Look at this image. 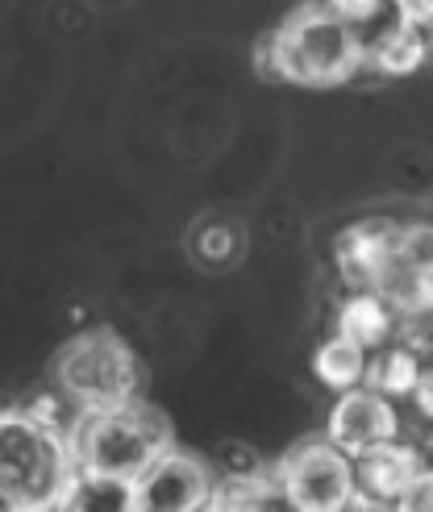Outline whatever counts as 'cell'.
Segmentation results:
<instances>
[{
	"instance_id": "1",
	"label": "cell",
	"mask_w": 433,
	"mask_h": 512,
	"mask_svg": "<svg viewBox=\"0 0 433 512\" xmlns=\"http://www.w3.org/2000/svg\"><path fill=\"white\" fill-rule=\"evenodd\" d=\"M55 404L0 408V496L13 512L63 508L80 463Z\"/></svg>"
},
{
	"instance_id": "2",
	"label": "cell",
	"mask_w": 433,
	"mask_h": 512,
	"mask_svg": "<svg viewBox=\"0 0 433 512\" xmlns=\"http://www.w3.org/2000/svg\"><path fill=\"white\" fill-rule=\"evenodd\" d=\"M363 59V30L342 21L325 0L292 9L254 50V67L263 80L296 88H342L363 71Z\"/></svg>"
},
{
	"instance_id": "3",
	"label": "cell",
	"mask_w": 433,
	"mask_h": 512,
	"mask_svg": "<svg viewBox=\"0 0 433 512\" xmlns=\"http://www.w3.org/2000/svg\"><path fill=\"white\" fill-rule=\"evenodd\" d=\"M71 450L80 471L138 483L159 454L175 446L167 413L146 400H125L113 408H84L71 421Z\"/></svg>"
},
{
	"instance_id": "4",
	"label": "cell",
	"mask_w": 433,
	"mask_h": 512,
	"mask_svg": "<svg viewBox=\"0 0 433 512\" xmlns=\"http://www.w3.org/2000/svg\"><path fill=\"white\" fill-rule=\"evenodd\" d=\"M55 388L75 413H84V408H113L125 400H138L142 367H138L130 342L100 325V329L75 334L59 350Z\"/></svg>"
},
{
	"instance_id": "5",
	"label": "cell",
	"mask_w": 433,
	"mask_h": 512,
	"mask_svg": "<svg viewBox=\"0 0 433 512\" xmlns=\"http://www.w3.org/2000/svg\"><path fill=\"white\" fill-rule=\"evenodd\" d=\"M279 492L300 512H342L354 504V458L329 438H309L275 463Z\"/></svg>"
},
{
	"instance_id": "6",
	"label": "cell",
	"mask_w": 433,
	"mask_h": 512,
	"mask_svg": "<svg viewBox=\"0 0 433 512\" xmlns=\"http://www.w3.org/2000/svg\"><path fill=\"white\" fill-rule=\"evenodd\" d=\"M217 471L209 458L188 450H167L134 483V512H200L213 504Z\"/></svg>"
},
{
	"instance_id": "7",
	"label": "cell",
	"mask_w": 433,
	"mask_h": 512,
	"mask_svg": "<svg viewBox=\"0 0 433 512\" xmlns=\"http://www.w3.org/2000/svg\"><path fill=\"white\" fill-rule=\"evenodd\" d=\"M400 433H404V425H400L396 400L367 388V383H359V388H350V392H338L334 408H329V425H325V438L342 446L350 458H359L384 442H396Z\"/></svg>"
},
{
	"instance_id": "8",
	"label": "cell",
	"mask_w": 433,
	"mask_h": 512,
	"mask_svg": "<svg viewBox=\"0 0 433 512\" xmlns=\"http://www.w3.org/2000/svg\"><path fill=\"white\" fill-rule=\"evenodd\" d=\"M404 238V221L392 217H363L350 221L342 234L334 238V271L338 279L359 292V288H379V279L392 267L396 250Z\"/></svg>"
},
{
	"instance_id": "9",
	"label": "cell",
	"mask_w": 433,
	"mask_h": 512,
	"mask_svg": "<svg viewBox=\"0 0 433 512\" xmlns=\"http://www.w3.org/2000/svg\"><path fill=\"white\" fill-rule=\"evenodd\" d=\"M425 467V454L404 438L384 442L354 458V504L350 508H400L409 483Z\"/></svg>"
},
{
	"instance_id": "10",
	"label": "cell",
	"mask_w": 433,
	"mask_h": 512,
	"mask_svg": "<svg viewBox=\"0 0 433 512\" xmlns=\"http://www.w3.org/2000/svg\"><path fill=\"white\" fill-rule=\"evenodd\" d=\"M429 59V42H425V30L409 21H384L375 25V34L367 38V59H363V71H375V75H388V80H400V75H413L421 71Z\"/></svg>"
},
{
	"instance_id": "11",
	"label": "cell",
	"mask_w": 433,
	"mask_h": 512,
	"mask_svg": "<svg viewBox=\"0 0 433 512\" xmlns=\"http://www.w3.org/2000/svg\"><path fill=\"white\" fill-rule=\"evenodd\" d=\"M334 334L359 342L363 350H375L400 334V313L388 296H379L375 288H359L346 292V300L338 304V325Z\"/></svg>"
},
{
	"instance_id": "12",
	"label": "cell",
	"mask_w": 433,
	"mask_h": 512,
	"mask_svg": "<svg viewBox=\"0 0 433 512\" xmlns=\"http://www.w3.org/2000/svg\"><path fill=\"white\" fill-rule=\"evenodd\" d=\"M421 371H425V354L409 338L396 334L392 342L371 350V358H367V388L384 392L392 400H409Z\"/></svg>"
},
{
	"instance_id": "13",
	"label": "cell",
	"mask_w": 433,
	"mask_h": 512,
	"mask_svg": "<svg viewBox=\"0 0 433 512\" xmlns=\"http://www.w3.org/2000/svg\"><path fill=\"white\" fill-rule=\"evenodd\" d=\"M367 358H371V350H363L359 342L329 334L313 354V375L329 392H350V388H359V383H367Z\"/></svg>"
},
{
	"instance_id": "14",
	"label": "cell",
	"mask_w": 433,
	"mask_h": 512,
	"mask_svg": "<svg viewBox=\"0 0 433 512\" xmlns=\"http://www.w3.org/2000/svg\"><path fill=\"white\" fill-rule=\"evenodd\" d=\"M63 508H75V512H134V483L130 479H113V475H92V471H80L67 492V504Z\"/></svg>"
},
{
	"instance_id": "15",
	"label": "cell",
	"mask_w": 433,
	"mask_h": 512,
	"mask_svg": "<svg viewBox=\"0 0 433 512\" xmlns=\"http://www.w3.org/2000/svg\"><path fill=\"white\" fill-rule=\"evenodd\" d=\"M192 254L205 267H229L242 259V229L234 221H200L192 229Z\"/></svg>"
},
{
	"instance_id": "16",
	"label": "cell",
	"mask_w": 433,
	"mask_h": 512,
	"mask_svg": "<svg viewBox=\"0 0 433 512\" xmlns=\"http://www.w3.org/2000/svg\"><path fill=\"white\" fill-rule=\"evenodd\" d=\"M325 5L342 21H350L354 30H367V25H379V17L392 9V0H325Z\"/></svg>"
},
{
	"instance_id": "17",
	"label": "cell",
	"mask_w": 433,
	"mask_h": 512,
	"mask_svg": "<svg viewBox=\"0 0 433 512\" xmlns=\"http://www.w3.org/2000/svg\"><path fill=\"white\" fill-rule=\"evenodd\" d=\"M400 512H433V463L417 471V479L409 483V492L400 500Z\"/></svg>"
},
{
	"instance_id": "18",
	"label": "cell",
	"mask_w": 433,
	"mask_h": 512,
	"mask_svg": "<svg viewBox=\"0 0 433 512\" xmlns=\"http://www.w3.org/2000/svg\"><path fill=\"white\" fill-rule=\"evenodd\" d=\"M392 17L417 25V30H429L433 25V0H392Z\"/></svg>"
},
{
	"instance_id": "19",
	"label": "cell",
	"mask_w": 433,
	"mask_h": 512,
	"mask_svg": "<svg viewBox=\"0 0 433 512\" xmlns=\"http://www.w3.org/2000/svg\"><path fill=\"white\" fill-rule=\"evenodd\" d=\"M413 408L421 413V421H429L433 425V358H425V371H421V379H417V388H413Z\"/></svg>"
},
{
	"instance_id": "20",
	"label": "cell",
	"mask_w": 433,
	"mask_h": 512,
	"mask_svg": "<svg viewBox=\"0 0 433 512\" xmlns=\"http://www.w3.org/2000/svg\"><path fill=\"white\" fill-rule=\"evenodd\" d=\"M425 42H429V59H433V25H429V30H425Z\"/></svg>"
}]
</instances>
